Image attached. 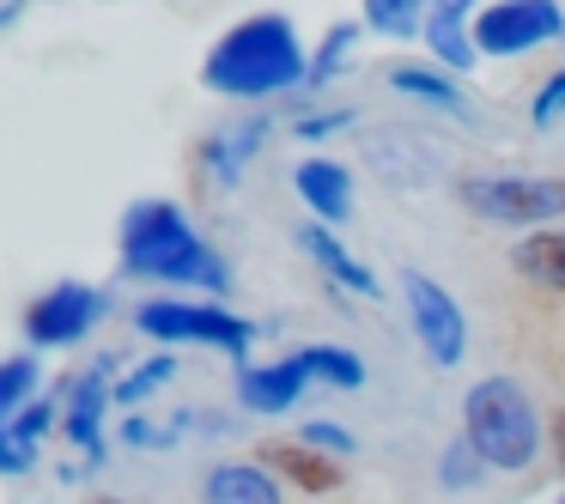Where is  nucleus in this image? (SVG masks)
<instances>
[{
  "label": "nucleus",
  "mask_w": 565,
  "mask_h": 504,
  "mask_svg": "<svg viewBox=\"0 0 565 504\" xmlns=\"http://www.w3.org/2000/svg\"><path fill=\"white\" fill-rule=\"evenodd\" d=\"M310 74V50L286 13H249L225 31L201 62V86L232 104H262L298 92Z\"/></svg>",
  "instance_id": "f03ea898"
},
{
  "label": "nucleus",
  "mask_w": 565,
  "mask_h": 504,
  "mask_svg": "<svg viewBox=\"0 0 565 504\" xmlns=\"http://www.w3.org/2000/svg\"><path fill=\"white\" fill-rule=\"evenodd\" d=\"M292 189H298V201L310 207V219H322V225L353 219V171H347L341 159H298Z\"/></svg>",
  "instance_id": "f8f14e48"
},
{
  "label": "nucleus",
  "mask_w": 565,
  "mask_h": 504,
  "mask_svg": "<svg viewBox=\"0 0 565 504\" xmlns=\"http://www.w3.org/2000/svg\"><path fill=\"white\" fill-rule=\"evenodd\" d=\"M298 358H305L310 383H329V389H365V358L347 353V346L317 341V346H298Z\"/></svg>",
  "instance_id": "f3484780"
},
{
  "label": "nucleus",
  "mask_w": 565,
  "mask_h": 504,
  "mask_svg": "<svg viewBox=\"0 0 565 504\" xmlns=\"http://www.w3.org/2000/svg\"><path fill=\"white\" fill-rule=\"evenodd\" d=\"M110 383H116V371H110V358H98V365H86L74 383L62 389V438L74 443L79 455H86L92 468L104 462V419H110Z\"/></svg>",
  "instance_id": "1a4fd4ad"
},
{
  "label": "nucleus",
  "mask_w": 565,
  "mask_h": 504,
  "mask_svg": "<svg viewBox=\"0 0 565 504\" xmlns=\"http://www.w3.org/2000/svg\"><path fill=\"white\" fill-rule=\"evenodd\" d=\"M7 426H13L25 443H38V450H43V438H50V431H62V401H55V395H38V401H25L13 419H7Z\"/></svg>",
  "instance_id": "5701e85b"
},
{
  "label": "nucleus",
  "mask_w": 565,
  "mask_h": 504,
  "mask_svg": "<svg viewBox=\"0 0 565 504\" xmlns=\"http://www.w3.org/2000/svg\"><path fill=\"white\" fill-rule=\"evenodd\" d=\"M116 256H122L128 280H152V286H177V292H207L225 298L232 292V261L189 225V213L164 195H147L122 213L116 225Z\"/></svg>",
  "instance_id": "f257e3e1"
},
{
  "label": "nucleus",
  "mask_w": 565,
  "mask_h": 504,
  "mask_svg": "<svg viewBox=\"0 0 565 504\" xmlns=\"http://www.w3.org/2000/svg\"><path fill=\"white\" fill-rule=\"evenodd\" d=\"M38 389H43V358L38 353H7L0 358V426H7L25 401H38Z\"/></svg>",
  "instance_id": "6ab92c4d"
},
{
  "label": "nucleus",
  "mask_w": 565,
  "mask_h": 504,
  "mask_svg": "<svg viewBox=\"0 0 565 504\" xmlns=\"http://www.w3.org/2000/svg\"><path fill=\"white\" fill-rule=\"evenodd\" d=\"M298 443H310V450H322V455H353L359 450V438L347 426H334V419H305V431H298Z\"/></svg>",
  "instance_id": "393cba45"
},
{
  "label": "nucleus",
  "mask_w": 565,
  "mask_h": 504,
  "mask_svg": "<svg viewBox=\"0 0 565 504\" xmlns=\"http://www.w3.org/2000/svg\"><path fill=\"white\" fill-rule=\"evenodd\" d=\"M475 219L511 225V232H541V225L565 219V176H523V171H492V176H462L456 183Z\"/></svg>",
  "instance_id": "39448f33"
},
{
  "label": "nucleus",
  "mask_w": 565,
  "mask_h": 504,
  "mask_svg": "<svg viewBox=\"0 0 565 504\" xmlns=\"http://www.w3.org/2000/svg\"><path fill=\"white\" fill-rule=\"evenodd\" d=\"M462 438L480 450L487 468H504V474H523L541 455V414L523 395V383L511 377H480L462 401Z\"/></svg>",
  "instance_id": "7ed1b4c3"
},
{
  "label": "nucleus",
  "mask_w": 565,
  "mask_h": 504,
  "mask_svg": "<svg viewBox=\"0 0 565 504\" xmlns=\"http://www.w3.org/2000/svg\"><path fill=\"white\" fill-rule=\"evenodd\" d=\"M341 128H353V110H329V116H298V122H292V135H298V140H329V135H341Z\"/></svg>",
  "instance_id": "cd10ccee"
},
{
  "label": "nucleus",
  "mask_w": 565,
  "mask_h": 504,
  "mask_svg": "<svg viewBox=\"0 0 565 504\" xmlns=\"http://www.w3.org/2000/svg\"><path fill=\"white\" fill-rule=\"evenodd\" d=\"M298 249H305L310 261H317L322 274H329L341 292H359V298H377V274L365 268V261L353 256V249L334 237V225H322V219H310V225H298Z\"/></svg>",
  "instance_id": "ddd939ff"
},
{
  "label": "nucleus",
  "mask_w": 565,
  "mask_h": 504,
  "mask_svg": "<svg viewBox=\"0 0 565 504\" xmlns=\"http://www.w3.org/2000/svg\"><path fill=\"white\" fill-rule=\"evenodd\" d=\"M390 86L402 92V98L414 104H431V110H462V92H456V79L431 74V67H390Z\"/></svg>",
  "instance_id": "aec40b11"
},
{
  "label": "nucleus",
  "mask_w": 565,
  "mask_h": 504,
  "mask_svg": "<svg viewBox=\"0 0 565 504\" xmlns=\"http://www.w3.org/2000/svg\"><path fill=\"white\" fill-rule=\"evenodd\" d=\"M480 474H487V462H480V450H475L468 438H456L450 450H444V462H438V480H444L450 492H462V486H475Z\"/></svg>",
  "instance_id": "b1692460"
},
{
  "label": "nucleus",
  "mask_w": 565,
  "mask_h": 504,
  "mask_svg": "<svg viewBox=\"0 0 565 504\" xmlns=\"http://www.w3.org/2000/svg\"><path fill=\"white\" fill-rule=\"evenodd\" d=\"M559 504H565V498H559Z\"/></svg>",
  "instance_id": "2f4dec72"
},
{
  "label": "nucleus",
  "mask_w": 565,
  "mask_h": 504,
  "mask_svg": "<svg viewBox=\"0 0 565 504\" xmlns=\"http://www.w3.org/2000/svg\"><path fill=\"white\" fill-rule=\"evenodd\" d=\"M262 462H268L280 480H292L298 492H334L341 486V462L322 455V450H310V443H268Z\"/></svg>",
  "instance_id": "2eb2a0df"
},
{
  "label": "nucleus",
  "mask_w": 565,
  "mask_h": 504,
  "mask_svg": "<svg viewBox=\"0 0 565 504\" xmlns=\"http://www.w3.org/2000/svg\"><path fill=\"white\" fill-rule=\"evenodd\" d=\"M98 504H128V498H98Z\"/></svg>",
  "instance_id": "7c9ffc66"
},
{
  "label": "nucleus",
  "mask_w": 565,
  "mask_h": 504,
  "mask_svg": "<svg viewBox=\"0 0 565 504\" xmlns=\"http://www.w3.org/2000/svg\"><path fill=\"white\" fill-rule=\"evenodd\" d=\"M135 329L159 346H213L237 365L256 346V322L249 317H237L232 304H195V298H147L135 310Z\"/></svg>",
  "instance_id": "20e7f679"
},
{
  "label": "nucleus",
  "mask_w": 565,
  "mask_h": 504,
  "mask_svg": "<svg viewBox=\"0 0 565 504\" xmlns=\"http://www.w3.org/2000/svg\"><path fill=\"white\" fill-rule=\"evenodd\" d=\"M310 389V371L298 353L274 358V365H244L237 371V401L249 407V414H292L298 401H305Z\"/></svg>",
  "instance_id": "9b49d317"
},
{
  "label": "nucleus",
  "mask_w": 565,
  "mask_h": 504,
  "mask_svg": "<svg viewBox=\"0 0 565 504\" xmlns=\"http://www.w3.org/2000/svg\"><path fill=\"white\" fill-rule=\"evenodd\" d=\"M171 377H177V358H171V353H152L147 365L122 371V377L110 383V401H116V407H128V414H140V407H147V401H152V395H159Z\"/></svg>",
  "instance_id": "a211bd4d"
},
{
  "label": "nucleus",
  "mask_w": 565,
  "mask_h": 504,
  "mask_svg": "<svg viewBox=\"0 0 565 504\" xmlns=\"http://www.w3.org/2000/svg\"><path fill=\"white\" fill-rule=\"evenodd\" d=\"M565 37L559 0H492L475 13V50L480 55H529Z\"/></svg>",
  "instance_id": "0eeeda50"
},
{
  "label": "nucleus",
  "mask_w": 565,
  "mask_h": 504,
  "mask_svg": "<svg viewBox=\"0 0 565 504\" xmlns=\"http://www.w3.org/2000/svg\"><path fill=\"white\" fill-rule=\"evenodd\" d=\"M38 443H25L19 438L13 426H0V480H19V474H31V468H38Z\"/></svg>",
  "instance_id": "a878e982"
},
{
  "label": "nucleus",
  "mask_w": 565,
  "mask_h": 504,
  "mask_svg": "<svg viewBox=\"0 0 565 504\" xmlns=\"http://www.w3.org/2000/svg\"><path fill=\"white\" fill-rule=\"evenodd\" d=\"M516 274L535 286H547V292H565V232L559 225H541V232H529L523 244L511 249Z\"/></svg>",
  "instance_id": "dca6fc26"
},
{
  "label": "nucleus",
  "mask_w": 565,
  "mask_h": 504,
  "mask_svg": "<svg viewBox=\"0 0 565 504\" xmlns=\"http://www.w3.org/2000/svg\"><path fill=\"white\" fill-rule=\"evenodd\" d=\"M19 19H25V0H0V31L19 25Z\"/></svg>",
  "instance_id": "c85d7f7f"
},
{
  "label": "nucleus",
  "mask_w": 565,
  "mask_h": 504,
  "mask_svg": "<svg viewBox=\"0 0 565 504\" xmlns=\"http://www.w3.org/2000/svg\"><path fill=\"white\" fill-rule=\"evenodd\" d=\"M559 462H565V414H559Z\"/></svg>",
  "instance_id": "c756f323"
},
{
  "label": "nucleus",
  "mask_w": 565,
  "mask_h": 504,
  "mask_svg": "<svg viewBox=\"0 0 565 504\" xmlns=\"http://www.w3.org/2000/svg\"><path fill=\"white\" fill-rule=\"evenodd\" d=\"M407 292V322H414V341L426 346V358L438 371H456L468 358V317L450 292H444L431 274H407L402 280Z\"/></svg>",
  "instance_id": "6e6552de"
},
{
  "label": "nucleus",
  "mask_w": 565,
  "mask_h": 504,
  "mask_svg": "<svg viewBox=\"0 0 565 504\" xmlns=\"http://www.w3.org/2000/svg\"><path fill=\"white\" fill-rule=\"evenodd\" d=\"M201 504H286V492L268 462H220L201 480Z\"/></svg>",
  "instance_id": "4468645a"
},
{
  "label": "nucleus",
  "mask_w": 565,
  "mask_h": 504,
  "mask_svg": "<svg viewBox=\"0 0 565 504\" xmlns=\"http://www.w3.org/2000/svg\"><path fill=\"white\" fill-rule=\"evenodd\" d=\"M268 135H274V122L256 110V116H244V122L213 128V135L195 147V159H201V171H207L220 189H237V183H244V171H249V159L268 147Z\"/></svg>",
  "instance_id": "9d476101"
},
{
  "label": "nucleus",
  "mask_w": 565,
  "mask_h": 504,
  "mask_svg": "<svg viewBox=\"0 0 565 504\" xmlns=\"http://www.w3.org/2000/svg\"><path fill=\"white\" fill-rule=\"evenodd\" d=\"M559 116H565V67H559V74H553L541 92H535V128H553Z\"/></svg>",
  "instance_id": "bb28decb"
},
{
  "label": "nucleus",
  "mask_w": 565,
  "mask_h": 504,
  "mask_svg": "<svg viewBox=\"0 0 565 504\" xmlns=\"http://www.w3.org/2000/svg\"><path fill=\"white\" fill-rule=\"evenodd\" d=\"M365 25L377 31V37H419L426 31V0H365Z\"/></svg>",
  "instance_id": "412c9836"
},
{
  "label": "nucleus",
  "mask_w": 565,
  "mask_h": 504,
  "mask_svg": "<svg viewBox=\"0 0 565 504\" xmlns=\"http://www.w3.org/2000/svg\"><path fill=\"white\" fill-rule=\"evenodd\" d=\"M353 43H359V25H329V37L317 43V55H310V74H305V86L310 92H322L329 79H341L347 67V55H353Z\"/></svg>",
  "instance_id": "4be33fe9"
},
{
  "label": "nucleus",
  "mask_w": 565,
  "mask_h": 504,
  "mask_svg": "<svg viewBox=\"0 0 565 504\" xmlns=\"http://www.w3.org/2000/svg\"><path fill=\"white\" fill-rule=\"evenodd\" d=\"M110 317V298L86 280H55L50 292H38L25 304V346L31 353H67V346H86L98 334V322Z\"/></svg>",
  "instance_id": "423d86ee"
}]
</instances>
